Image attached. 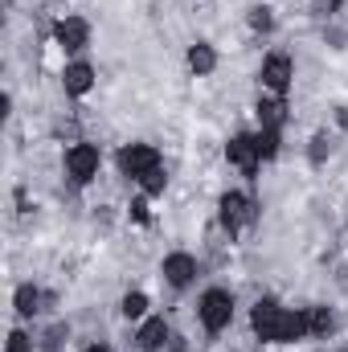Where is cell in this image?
I'll return each mask as SVG.
<instances>
[{"instance_id":"obj_15","label":"cell","mask_w":348,"mask_h":352,"mask_svg":"<svg viewBox=\"0 0 348 352\" xmlns=\"http://www.w3.org/2000/svg\"><path fill=\"white\" fill-rule=\"evenodd\" d=\"M41 299H45V295H41L33 283H21V287L12 291V307H17V316H21V320L37 316V311H41Z\"/></svg>"},{"instance_id":"obj_14","label":"cell","mask_w":348,"mask_h":352,"mask_svg":"<svg viewBox=\"0 0 348 352\" xmlns=\"http://www.w3.org/2000/svg\"><path fill=\"white\" fill-rule=\"evenodd\" d=\"M188 70H193L197 78L213 74V70H217V50H213L209 41H193V45H188Z\"/></svg>"},{"instance_id":"obj_3","label":"cell","mask_w":348,"mask_h":352,"mask_svg":"<svg viewBox=\"0 0 348 352\" xmlns=\"http://www.w3.org/2000/svg\"><path fill=\"white\" fill-rule=\"evenodd\" d=\"M156 168H164V160H160V148H156V144H123V148H119V173H123V176L144 180V176L156 173Z\"/></svg>"},{"instance_id":"obj_20","label":"cell","mask_w":348,"mask_h":352,"mask_svg":"<svg viewBox=\"0 0 348 352\" xmlns=\"http://www.w3.org/2000/svg\"><path fill=\"white\" fill-rule=\"evenodd\" d=\"M140 184H144V197H160V192L168 188V173H164V168H156V173L144 176Z\"/></svg>"},{"instance_id":"obj_13","label":"cell","mask_w":348,"mask_h":352,"mask_svg":"<svg viewBox=\"0 0 348 352\" xmlns=\"http://www.w3.org/2000/svg\"><path fill=\"white\" fill-rule=\"evenodd\" d=\"M307 336V307H283V324H279V344H295Z\"/></svg>"},{"instance_id":"obj_26","label":"cell","mask_w":348,"mask_h":352,"mask_svg":"<svg viewBox=\"0 0 348 352\" xmlns=\"http://www.w3.org/2000/svg\"><path fill=\"white\" fill-rule=\"evenodd\" d=\"M83 352H111V349H107V344H87Z\"/></svg>"},{"instance_id":"obj_1","label":"cell","mask_w":348,"mask_h":352,"mask_svg":"<svg viewBox=\"0 0 348 352\" xmlns=\"http://www.w3.org/2000/svg\"><path fill=\"white\" fill-rule=\"evenodd\" d=\"M197 316H201L205 332H226L230 320H234V295H230L226 287H209V291H201V299H197Z\"/></svg>"},{"instance_id":"obj_10","label":"cell","mask_w":348,"mask_h":352,"mask_svg":"<svg viewBox=\"0 0 348 352\" xmlns=\"http://www.w3.org/2000/svg\"><path fill=\"white\" fill-rule=\"evenodd\" d=\"M168 340H173V328H168L164 316H148V320H140V328H135V349L140 352H160Z\"/></svg>"},{"instance_id":"obj_8","label":"cell","mask_w":348,"mask_h":352,"mask_svg":"<svg viewBox=\"0 0 348 352\" xmlns=\"http://www.w3.org/2000/svg\"><path fill=\"white\" fill-rule=\"evenodd\" d=\"M160 274H164V283H168L173 291H188L193 278H197V258H193L188 250H173V254H164Z\"/></svg>"},{"instance_id":"obj_12","label":"cell","mask_w":348,"mask_h":352,"mask_svg":"<svg viewBox=\"0 0 348 352\" xmlns=\"http://www.w3.org/2000/svg\"><path fill=\"white\" fill-rule=\"evenodd\" d=\"M254 115H259V127H274V131H283V123H287V102H283L279 94H259Z\"/></svg>"},{"instance_id":"obj_4","label":"cell","mask_w":348,"mask_h":352,"mask_svg":"<svg viewBox=\"0 0 348 352\" xmlns=\"http://www.w3.org/2000/svg\"><path fill=\"white\" fill-rule=\"evenodd\" d=\"M259 78H262V87H266V94H279V98H287L291 78H295V62H291L287 54H266V58H262Z\"/></svg>"},{"instance_id":"obj_16","label":"cell","mask_w":348,"mask_h":352,"mask_svg":"<svg viewBox=\"0 0 348 352\" xmlns=\"http://www.w3.org/2000/svg\"><path fill=\"white\" fill-rule=\"evenodd\" d=\"M332 328H336V316H332V307H324V303L307 307V336H328Z\"/></svg>"},{"instance_id":"obj_22","label":"cell","mask_w":348,"mask_h":352,"mask_svg":"<svg viewBox=\"0 0 348 352\" xmlns=\"http://www.w3.org/2000/svg\"><path fill=\"white\" fill-rule=\"evenodd\" d=\"M66 340H70V328H66V324H54V328L45 332V344H41V349H45V352H58Z\"/></svg>"},{"instance_id":"obj_9","label":"cell","mask_w":348,"mask_h":352,"mask_svg":"<svg viewBox=\"0 0 348 352\" xmlns=\"http://www.w3.org/2000/svg\"><path fill=\"white\" fill-rule=\"evenodd\" d=\"M54 41H58L66 54H83L90 45V25L83 16H62V21L54 25Z\"/></svg>"},{"instance_id":"obj_7","label":"cell","mask_w":348,"mask_h":352,"mask_svg":"<svg viewBox=\"0 0 348 352\" xmlns=\"http://www.w3.org/2000/svg\"><path fill=\"white\" fill-rule=\"evenodd\" d=\"M102 168V156H98V148L94 144H74L70 152H66V176L74 180V184H90L94 176Z\"/></svg>"},{"instance_id":"obj_21","label":"cell","mask_w":348,"mask_h":352,"mask_svg":"<svg viewBox=\"0 0 348 352\" xmlns=\"http://www.w3.org/2000/svg\"><path fill=\"white\" fill-rule=\"evenodd\" d=\"M4 352H33V336L25 328H12L8 340H4Z\"/></svg>"},{"instance_id":"obj_6","label":"cell","mask_w":348,"mask_h":352,"mask_svg":"<svg viewBox=\"0 0 348 352\" xmlns=\"http://www.w3.org/2000/svg\"><path fill=\"white\" fill-rule=\"evenodd\" d=\"M226 160H230L234 168H242L250 180H259L262 156H259V144H254V135H250V131H238V135H230V144H226Z\"/></svg>"},{"instance_id":"obj_5","label":"cell","mask_w":348,"mask_h":352,"mask_svg":"<svg viewBox=\"0 0 348 352\" xmlns=\"http://www.w3.org/2000/svg\"><path fill=\"white\" fill-rule=\"evenodd\" d=\"M279 324H283V303H279L274 295H262L259 303H254V311H250L254 336L266 340V344H279Z\"/></svg>"},{"instance_id":"obj_11","label":"cell","mask_w":348,"mask_h":352,"mask_svg":"<svg viewBox=\"0 0 348 352\" xmlns=\"http://www.w3.org/2000/svg\"><path fill=\"white\" fill-rule=\"evenodd\" d=\"M90 87H94V66H90V62H66V70H62V90L74 94V98H83V94H90Z\"/></svg>"},{"instance_id":"obj_2","label":"cell","mask_w":348,"mask_h":352,"mask_svg":"<svg viewBox=\"0 0 348 352\" xmlns=\"http://www.w3.org/2000/svg\"><path fill=\"white\" fill-rule=\"evenodd\" d=\"M217 217H221V226H226V230H230V238H234L242 226H254V221H259V205H254L246 192L230 188V192H221V197H217Z\"/></svg>"},{"instance_id":"obj_23","label":"cell","mask_w":348,"mask_h":352,"mask_svg":"<svg viewBox=\"0 0 348 352\" xmlns=\"http://www.w3.org/2000/svg\"><path fill=\"white\" fill-rule=\"evenodd\" d=\"M307 156H312V164H316V168H320V164H324V160L332 156V144H328V135H324V131H320V135L312 140V152H307Z\"/></svg>"},{"instance_id":"obj_24","label":"cell","mask_w":348,"mask_h":352,"mask_svg":"<svg viewBox=\"0 0 348 352\" xmlns=\"http://www.w3.org/2000/svg\"><path fill=\"white\" fill-rule=\"evenodd\" d=\"M131 217H135L140 226H148V197H140V201H131Z\"/></svg>"},{"instance_id":"obj_17","label":"cell","mask_w":348,"mask_h":352,"mask_svg":"<svg viewBox=\"0 0 348 352\" xmlns=\"http://www.w3.org/2000/svg\"><path fill=\"white\" fill-rule=\"evenodd\" d=\"M254 144H259L262 160H274V156L283 152V131H274V127H259V131H254Z\"/></svg>"},{"instance_id":"obj_25","label":"cell","mask_w":348,"mask_h":352,"mask_svg":"<svg viewBox=\"0 0 348 352\" xmlns=\"http://www.w3.org/2000/svg\"><path fill=\"white\" fill-rule=\"evenodd\" d=\"M340 4H345V0H324V12L332 16V12H340Z\"/></svg>"},{"instance_id":"obj_18","label":"cell","mask_w":348,"mask_h":352,"mask_svg":"<svg viewBox=\"0 0 348 352\" xmlns=\"http://www.w3.org/2000/svg\"><path fill=\"white\" fill-rule=\"evenodd\" d=\"M119 311H123V320H148V295L144 291H127L119 299Z\"/></svg>"},{"instance_id":"obj_19","label":"cell","mask_w":348,"mask_h":352,"mask_svg":"<svg viewBox=\"0 0 348 352\" xmlns=\"http://www.w3.org/2000/svg\"><path fill=\"white\" fill-rule=\"evenodd\" d=\"M246 21H250L254 33H270V29H274V12H270L266 4H254V8L246 12Z\"/></svg>"}]
</instances>
